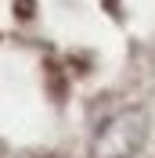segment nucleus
I'll return each mask as SVG.
<instances>
[{
  "instance_id": "f257e3e1",
  "label": "nucleus",
  "mask_w": 155,
  "mask_h": 158,
  "mask_svg": "<svg viewBox=\"0 0 155 158\" xmlns=\"http://www.w3.org/2000/svg\"><path fill=\"white\" fill-rule=\"evenodd\" d=\"M144 122H148L144 111L137 108H123L112 118H105L94 137V158H130L144 144V133H148Z\"/></svg>"
}]
</instances>
